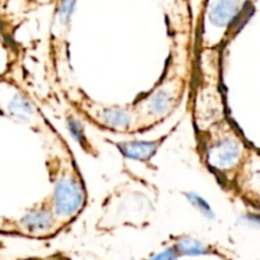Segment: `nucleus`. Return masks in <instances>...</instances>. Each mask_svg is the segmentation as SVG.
<instances>
[{
    "label": "nucleus",
    "instance_id": "obj_3",
    "mask_svg": "<svg viewBox=\"0 0 260 260\" xmlns=\"http://www.w3.org/2000/svg\"><path fill=\"white\" fill-rule=\"evenodd\" d=\"M123 151L127 156L134 157V159H147L151 156L155 151V144H145V142H131V144L124 145Z\"/></svg>",
    "mask_w": 260,
    "mask_h": 260
},
{
    "label": "nucleus",
    "instance_id": "obj_1",
    "mask_svg": "<svg viewBox=\"0 0 260 260\" xmlns=\"http://www.w3.org/2000/svg\"><path fill=\"white\" fill-rule=\"evenodd\" d=\"M83 205V192L74 179L62 180L56 189V212L71 216L80 210Z\"/></svg>",
    "mask_w": 260,
    "mask_h": 260
},
{
    "label": "nucleus",
    "instance_id": "obj_5",
    "mask_svg": "<svg viewBox=\"0 0 260 260\" xmlns=\"http://www.w3.org/2000/svg\"><path fill=\"white\" fill-rule=\"evenodd\" d=\"M173 101H174V96L172 93H168L167 90H160L157 91L156 95L151 99V112L157 114H161L164 112H167L169 109V107L172 106Z\"/></svg>",
    "mask_w": 260,
    "mask_h": 260
},
{
    "label": "nucleus",
    "instance_id": "obj_8",
    "mask_svg": "<svg viewBox=\"0 0 260 260\" xmlns=\"http://www.w3.org/2000/svg\"><path fill=\"white\" fill-rule=\"evenodd\" d=\"M74 2L75 0H63L62 5H61V15L62 17H66V15L70 14V12L73 10Z\"/></svg>",
    "mask_w": 260,
    "mask_h": 260
},
{
    "label": "nucleus",
    "instance_id": "obj_4",
    "mask_svg": "<svg viewBox=\"0 0 260 260\" xmlns=\"http://www.w3.org/2000/svg\"><path fill=\"white\" fill-rule=\"evenodd\" d=\"M24 225L29 229L30 231H41L48 229L51 225V217L48 213L35 212L30 213L28 217L23 220Z\"/></svg>",
    "mask_w": 260,
    "mask_h": 260
},
{
    "label": "nucleus",
    "instance_id": "obj_7",
    "mask_svg": "<svg viewBox=\"0 0 260 260\" xmlns=\"http://www.w3.org/2000/svg\"><path fill=\"white\" fill-rule=\"evenodd\" d=\"M103 119L112 127H124L128 123L129 118L121 111H106Z\"/></svg>",
    "mask_w": 260,
    "mask_h": 260
},
{
    "label": "nucleus",
    "instance_id": "obj_2",
    "mask_svg": "<svg viewBox=\"0 0 260 260\" xmlns=\"http://www.w3.org/2000/svg\"><path fill=\"white\" fill-rule=\"evenodd\" d=\"M238 9V0H218L212 9V19L218 24L228 22Z\"/></svg>",
    "mask_w": 260,
    "mask_h": 260
},
{
    "label": "nucleus",
    "instance_id": "obj_6",
    "mask_svg": "<svg viewBox=\"0 0 260 260\" xmlns=\"http://www.w3.org/2000/svg\"><path fill=\"white\" fill-rule=\"evenodd\" d=\"M178 250L185 255H201L205 254L206 246L194 239H183L178 243Z\"/></svg>",
    "mask_w": 260,
    "mask_h": 260
},
{
    "label": "nucleus",
    "instance_id": "obj_9",
    "mask_svg": "<svg viewBox=\"0 0 260 260\" xmlns=\"http://www.w3.org/2000/svg\"><path fill=\"white\" fill-rule=\"evenodd\" d=\"M152 260H177V255L173 250H165L164 253L156 255Z\"/></svg>",
    "mask_w": 260,
    "mask_h": 260
}]
</instances>
